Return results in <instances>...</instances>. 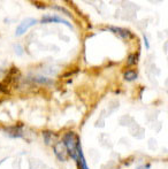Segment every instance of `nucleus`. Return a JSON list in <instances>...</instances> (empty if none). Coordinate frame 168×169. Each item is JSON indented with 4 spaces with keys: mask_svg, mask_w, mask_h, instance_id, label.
Masks as SVG:
<instances>
[{
    "mask_svg": "<svg viewBox=\"0 0 168 169\" xmlns=\"http://www.w3.org/2000/svg\"><path fill=\"white\" fill-rule=\"evenodd\" d=\"M108 30L115 32L116 35H119L120 37H122V38H128V37H130V35H131V32H130L129 30H127V29H122V28L110 27L108 28Z\"/></svg>",
    "mask_w": 168,
    "mask_h": 169,
    "instance_id": "obj_6",
    "label": "nucleus"
},
{
    "mask_svg": "<svg viewBox=\"0 0 168 169\" xmlns=\"http://www.w3.org/2000/svg\"><path fill=\"white\" fill-rule=\"evenodd\" d=\"M144 42H145V46L149 48L150 45H149V40H148V38H146V36H144Z\"/></svg>",
    "mask_w": 168,
    "mask_h": 169,
    "instance_id": "obj_15",
    "label": "nucleus"
},
{
    "mask_svg": "<svg viewBox=\"0 0 168 169\" xmlns=\"http://www.w3.org/2000/svg\"><path fill=\"white\" fill-rule=\"evenodd\" d=\"M78 167H79L81 169H89L88 168V165H86V161H85V159H84V157H82L81 159H79Z\"/></svg>",
    "mask_w": 168,
    "mask_h": 169,
    "instance_id": "obj_12",
    "label": "nucleus"
},
{
    "mask_svg": "<svg viewBox=\"0 0 168 169\" xmlns=\"http://www.w3.org/2000/svg\"><path fill=\"white\" fill-rule=\"evenodd\" d=\"M36 23H37V20L32 19V17H28V19L23 20L17 25V28H16L15 36H22L28 29H30V28H31L32 25H35Z\"/></svg>",
    "mask_w": 168,
    "mask_h": 169,
    "instance_id": "obj_2",
    "label": "nucleus"
},
{
    "mask_svg": "<svg viewBox=\"0 0 168 169\" xmlns=\"http://www.w3.org/2000/svg\"><path fill=\"white\" fill-rule=\"evenodd\" d=\"M42 23H62L65 25L69 28V29H73V25L70 24V22H68L67 20L62 19V17H60L58 15H46V16H43V19L40 21Z\"/></svg>",
    "mask_w": 168,
    "mask_h": 169,
    "instance_id": "obj_3",
    "label": "nucleus"
},
{
    "mask_svg": "<svg viewBox=\"0 0 168 169\" xmlns=\"http://www.w3.org/2000/svg\"><path fill=\"white\" fill-rule=\"evenodd\" d=\"M34 81L37 83H42V84H51L52 83L51 79L46 78V77H42V76H37V77H35Z\"/></svg>",
    "mask_w": 168,
    "mask_h": 169,
    "instance_id": "obj_9",
    "label": "nucleus"
},
{
    "mask_svg": "<svg viewBox=\"0 0 168 169\" xmlns=\"http://www.w3.org/2000/svg\"><path fill=\"white\" fill-rule=\"evenodd\" d=\"M54 153L59 160H61V161H65V160H66L67 149H66V146L63 145V143H58V144L54 146Z\"/></svg>",
    "mask_w": 168,
    "mask_h": 169,
    "instance_id": "obj_4",
    "label": "nucleus"
},
{
    "mask_svg": "<svg viewBox=\"0 0 168 169\" xmlns=\"http://www.w3.org/2000/svg\"><path fill=\"white\" fill-rule=\"evenodd\" d=\"M53 8H54V9H58V11H60V12H62V13H66V14H67L68 16H71V14H70L69 12H68L67 9H65V8H61L60 6H54Z\"/></svg>",
    "mask_w": 168,
    "mask_h": 169,
    "instance_id": "obj_13",
    "label": "nucleus"
},
{
    "mask_svg": "<svg viewBox=\"0 0 168 169\" xmlns=\"http://www.w3.org/2000/svg\"><path fill=\"white\" fill-rule=\"evenodd\" d=\"M44 140H45V144L46 145H51L52 139H54V135L52 134L51 131H44Z\"/></svg>",
    "mask_w": 168,
    "mask_h": 169,
    "instance_id": "obj_7",
    "label": "nucleus"
},
{
    "mask_svg": "<svg viewBox=\"0 0 168 169\" xmlns=\"http://www.w3.org/2000/svg\"><path fill=\"white\" fill-rule=\"evenodd\" d=\"M5 131L12 138L22 137V127H9V128H6Z\"/></svg>",
    "mask_w": 168,
    "mask_h": 169,
    "instance_id": "obj_5",
    "label": "nucleus"
},
{
    "mask_svg": "<svg viewBox=\"0 0 168 169\" xmlns=\"http://www.w3.org/2000/svg\"><path fill=\"white\" fill-rule=\"evenodd\" d=\"M14 50H15L16 54H19V55L23 54V47H22L21 44H15V45H14Z\"/></svg>",
    "mask_w": 168,
    "mask_h": 169,
    "instance_id": "obj_11",
    "label": "nucleus"
},
{
    "mask_svg": "<svg viewBox=\"0 0 168 169\" xmlns=\"http://www.w3.org/2000/svg\"><path fill=\"white\" fill-rule=\"evenodd\" d=\"M137 169H150V165L149 163H146V165H144V166H139Z\"/></svg>",
    "mask_w": 168,
    "mask_h": 169,
    "instance_id": "obj_14",
    "label": "nucleus"
},
{
    "mask_svg": "<svg viewBox=\"0 0 168 169\" xmlns=\"http://www.w3.org/2000/svg\"><path fill=\"white\" fill-rule=\"evenodd\" d=\"M138 59V54H130L128 58V64H135Z\"/></svg>",
    "mask_w": 168,
    "mask_h": 169,
    "instance_id": "obj_10",
    "label": "nucleus"
},
{
    "mask_svg": "<svg viewBox=\"0 0 168 169\" xmlns=\"http://www.w3.org/2000/svg\"><path fill=\"white\" fill-rule=\"evenodd\" d=\"M63 145L66 146L67 152L70 155L75 161L79 162V159L83 157L82 147H81V142H79V138L75 132L69 131L63 136Z\"/></svg>",
    "mask_w": 168,
    "mask_h": 169,
    "instance_id": "obj_1",
    "label": "nucleus"
},
{
    "mask_svg": "<svg viewBox=\"0 0 168 169\" xmlns=\"http://www.w3.org/2000/svg\"><path fill=\"white\" fill-rule=\"evenodd\" d=\"M123 77H125V81H134V79L137 78V73L135 70H128L125 73Z\"/></svg>",
    "mask_w": 168,
    "mask_h": 169,
    "instance_id": "obj_8",
    "label": "nucleus"
}]
</instances>
